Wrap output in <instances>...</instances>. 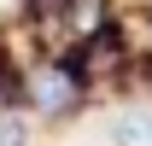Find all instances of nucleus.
<instances>
[{"label":"nucleus","mask_w":152,"mask_h":146,"mask_svg":"<svg viewBox=\"0 0 152 146\" xmlns=\"http://www.w3.org/2000/svg\"><path fill=\"white\" fill-rule=\"evenodd\" d=\"M23 93H29V105L41 111V117H70L82 99H88V82L76 76V64L70 58H47L35 76H23Z\"/></svg>","instance_id":"obj_1"},{"label":"nucleus","mask_w":152,"mask_h":146,"mask_svg":"<svg viewBox=\"0 0 152 146\" xmlns=\"http://www.w3.org/2000/svg\"><path fill=\"white\" fill-rule=\"evenodd\" d=\"M146 70H152V64H146Z\"/></svg>","instance_id":"obj_2"}]
</instances>
